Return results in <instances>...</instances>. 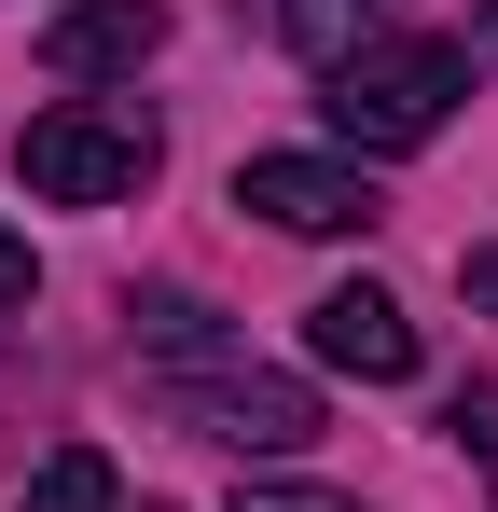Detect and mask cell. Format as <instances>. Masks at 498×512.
<instances>
[{
  "instance_id": "12",
  "label": "cell",
  "mask_w": 498,
  "mask_h": 512,
  "mask_svg": "<svg viewBox=\"0 0 498 512\" xmlns=\"http://www.w3.org/2000/svg\"><path fill=\"white\" fill-rule=\"evenodd\" d=\"M139 512H166V499H139Z\"/></svg>"
},
{
  "instance_id": "5",
  "label": "cell",
  "mask_w": 498,
  "mask_h": 512,
  "mask_svg": "<svg viewBox=\"0 0 498 512\" xmlns=\"http://www.w3.org/2000/svg\"><path fill=\"white\" fill-rule=\"evenodd\" d=\"M153 42H166V0H56L42 14L56 84H125V70H153Z\"/></svg>"
},
{
  "instance_id": "4",
  "label": "cell",
  "mask_w": 498,
  "mask_h": 512,
  "mask_svg": "<svg viewBox=\"0 0 498 512\" xmlns=\"http://www.w3.org/2000/svg\"><path fill=\"white\" fill-rule=\"evenodd\" d=\"M236 208H263L277 236H374V222H388V208H374V167H346V153H249Z\"/></svg>"
},
{
  "instance_id": "3",
  "label": "cell",
  "mask_w": 498,
  "mask_h": 512,
  "mask_svg": "<svg viewBox=\"0 0 498 512\" xmlns=\"http://www.w3.org/2000/svg\"><path fill=\"white\" fill-rule=\"evenodd\" d=\"M166 416L222 457H291V443H319V388H291L263 360H194V374H166Z\"/></svg>"
},
{
  "instance_id": "6",
  "label": "cell",
  "mask_w": 498,
  "mask_h": 512,
  "mask_svg": "<svg viewBox=\"0 0 498 512\" xmlns=\"http://www.w3.org/2000/svg\"><path fill=\"white\" fill-rule=\"evenodd\" d=\"M305 346H319L332 374H360V388H402V374H415V319L374 291V277L319 291V305H305Z\"/></svg>"
},
{
  "instance_id": "9",
  "label": "cell",
  "mask_w": 498,
  "mask_h": 512,
  "mask_svg": "<svg viewBox=\"0 0 498 512\" xmlns=\"http://www.w3.org/2000/svg\"><path fill=\"white\" fill-rule=\"evenodd\" d=\"M28 291H42V263H28V236L0 222V319H28Z\"/></svg>"
},
{
  "instance_id": "8",
  "label": "cell",
  "mask_w": 498,
  "mask_h": 512,
  "mask_svg": "<svg viewBox=\"0 0 498 512\" xmlns=\"http://www.w3.org/2000/svg\"><path fill=\"white\" fill-rule=\"evenodd\" d=\"M14 512H125V485H111V457H97V443H70V457H42V471H28V499Z\"/></svg>"
},
{
  "instance_id": "10",
  "label": "cell",
  "mask_w": 498,
  "mask_h": 512,
  "mask_svg": "<svg viewBox=\"0 0 498 512\" xmlns=\"http://www.w3.org/2000/svg\"><path fill=\"white\" fill-rule=\"evenodd\" d=\"M236 512H360V499H319V485H249Z\"/></svg>"
},
{
  "instance_id": "2",
  "label": "cell",
  "mask_w": 498,
  "mask_h": 512,
  "mask_svg": "<svg viewBox=\"0 0 498 512\" xmlns=\"http://www.w3.org/2000/svg\"><path fill=\"white\" fill-rule=\"evenodd\" d=\"M14 167H28V194H56V208H111V194H139V180H153V111H97V97L28 111Z\"/></svg>"
},
{
  "instance_id": "11",
  "label": "cell",
  "mask_w": 498,
  "mask_h": 512,
  "mask_svg": "<svg viewBox=\"0 0 498 512\" xmlns=\"http://www.w3.org/2000/svg\"><path fill=\"white\" fill-rule=\"evenodd\" d=\"M457 277H471V305H498V250H471V263H457Z\"/></svg>"
},
{
  "instance_id": "1",
  "label": "cell",
  "mask_w": 498,
  "mask_h": 512,
  "mask_svg": "<svg viewBox=\"0 0 498 512\" xmlns=\"http://www.w3.org/2000/svg\"><path fill=\"white\" fill-rule=\"evenodd\" d=\"M457 97H471V56H457V42H360L319 111H332L346 153H429V139L457 125Z\"/></svg>"
},
{
  "instance_id": "7",
  "label": "cell",
  "mask_w": 498,
  "mask_h": 512,
  "mask_svg": "<svg viewBox=\"0 0 498 512\" xmlns=\"http://www.w3.org/2000/svg\"><path fill=\"white\" fill-rule=\"evenodd\" d=\"M388 14H402V0H263V28H277L291 56H319V70H346L360 42H388Z\"/></svg>"
}]
</instances>
